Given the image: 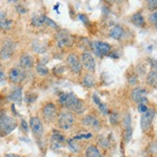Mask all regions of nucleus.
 Wrapping results in <instances>:
<instances>
[{"mask_svg":"<svg viewBox=\"0 0 157 157\" xmlns=\"http://www.w3.org/2000/svg\"><path fill=\"white\" fill-rule=\"evenodd\" d=\"M59 102L63 107L76 114H81L85 110L84 102L73 93H61L59 94Z\"/></svg>","mask_w":157,"mask_h":157,"instance_id":"f257e3e1","label":"nucleus"},{"mask_svg":"<svg viewBox=\"0 0 157 157\" xmlns=\"http://www.w3.org/2000/svg\"><path fill=\"white\" fill-rule=\"evenodd\" d=\"M17 127V121L7 115H0V132L10 134Z\"/></svg>","mask_w":157,"mask_h":157,"instance_id":"f03ea898","label":"nucleus"},{"mask_svg":"<svg viewBox=\"0 0 157 157\" xmlns=\"http://www.w3.org/2000/svg\"><path fill=\"white\" fill-rule=\"evenodd\" d=\"M74 124V116L71 112H62L58 117V125L63 130H69Z\"/></svg>","mask_w":157,"mask_h":157,"instance_id":"7ed1b4c3","label":"nucleus"},{"mask_svg":"<svg viewBox=\"0 0 157 157\" xmlns=\"http://www.w3.org/2000/svg\"><path fill=\"white\" fill-rule=\"evenodd\" d=\"M92 47L95 55H98L100 58L109 55V53L111 51V45L104 42H94Z\"/></svg>","mask_w":157,"mask_h":157,"instance_id":"20e7f679","label":"nucleus"},{"mask_svg":"<svg viewBox=\"0 0 157 157\" xmlns=\"http://www.w3.org/2000/svg\"><path fill=\"white\" fill-rule=\"evenodd\" d=\"M56 40H57V45L61 48L64 47H70L73 44V38L70 35L69 33L66 31H61L57 34L56 36Z\"/></svg>","mask_w":157,"mask_h":157,"instance_id":"39448f33","label":"nucleus"},{"mask_svg":"<svg viewBox=\"0 0 157 157\" xmlns=\"http://www.w3.org/2000/svg\"><path fill=\"white\" fill-rule=\"evenodd\" d=\"M67 65L70 70L75 74H78L82 71V63L79 61L76 54L71 53L67 58Z\"/></svg>","mask_w":157,"mask_h":157,"instance_id":"423d86ee","label":"nucleus"},{"mask_svg":"<svg viewBox=\"0 0 157 157\" xmlns=\"http://www.w3.org/2000/svg\"><path fill=\"white\" fill-rule=\"evenodd\" d=\"M81 63L85 69L91 72L95 71V61L92 54L89 51H84L81 55Z\"/></svg>","mask_w":157,"mask_h":157,"instance_id":"0eeeda50","label":"nucleus"},{"mask_svg":"<svg viewBox=\"0 0 157 157\" xmlns=\"http://www.w3.org/2000/svg\"><path fill=\"white\" fill-rule=\"evenodd\" d=\"M154 116H155V112L152 110V109H148L146 113H144L142 115V117H141V128L144 132L147 131L148 129L151 128L152 121L154 119Z\"/></svg>","mask_w":157,"mask_h":157,"instance_id":"6e6552de","label":"nucleus"},{"mask_svg":"<svg viewBox=\"0 0 157 157\" xmlns=\"http://www.w3.org/2000/svg\"><path fill=\"white\" fill-rule=\"evenodd\" d=\"M147 94V92L146 89L137 87L132 91L131 98L134 100V102H136L137 104H147V98L146 97Z\"/></svg>","mask_w":157,"mask_h":157,"instance_id":"1a4fd4ad","label":"nucleus"},{"mask_svg":"<svg viewBox=\"0 0 157 157\" xmlns=\"http://www.w3.org/2000/svg\"><path fill=\"white\" fill-rule=\"evenodd\" d=\"M25 77V71L22 69H19V67H13L9 72V79L13 84H20L24 81Z\"/></svg>","mask_w":157,"mask_h":157,"instance_id":"9d476101","label":"nucleus"},{"mask_svg":"<svg viewBox=\"0 0 157 157\" xmlns=\"http://www.w3.org/2000/svg\"><path fill=\"white\" fill-rule=\"evenodd\" d=\"M15 47L16 44L12 40H7L3 44L1 50H0V59L3 61L9 60L13 56V52H15Z\"/></svg>","mask_w":157,"mask_h":157,"instance_id":"9b49d317","label":"nucleus"},{"mask_svg":"<svg viewBox=\"0 0 157 157\" xmlns=\"http://www.w3.org/2000/svg\"><path fill=\"white\" fill-rule=\"evenodd\" d=\"M66 142L67 140L65 139V137L62 134H60L56 130H54L51 136V139H50V147L53 151H56V149L62 147L65 145Z\"/></svg>","mask_w":157,"mask_h":157,"instance_id":"f8f14e48","label":"nucleus"},{"mask_svg":"<svg viewBox=\"0 0 157 157\" xmlns=\"http://www.w3.org/2000/svg\"><path fill=\"white\" fill-rule=\"evenodd\" d=\"M43 115L46 121H52L57 118V108L51 102L47 103L43 108Z\"/></svg>","mask_w":157,"mask_h":157,"instance_id":"ddd939ff","label":"nucleus"},{"mask_svg":"<svg viewBox=\"0 0 157 157\" xmlns=\"http://www.w3.org/2000/svg\"><path fill=\"white\" fill-rule=\"evenodd\" d=\"M30 127L33 134L37 136V137H40L44 133V126L40 121L38 117H32L30 119Z\"/></svg>","mask_w":157,"mask_h":157,"instance_id":"4468645a","label":"nucleus"},{"mask_svg":"<svg viewBox=\"0 0 157 157\" xmlns=\"http://www.w3.org/2000/svg\"><path fill=\"white\" fill-rule=\"evenodd\" d=\"M83 124L86 127L92 128L94 130H99L100 129V122L93 115H88L83 119Z\"/></svg>","mask_w":157,"mask_h":157,"instance_id":"2eb2a0df","label":"nucleus"},{"mask_svg":"<svg viewBox=\"0 0 157 157\" xmlns=\"http://www.w3.org/2000/svg\"><path fill=\"white\" fill-rule=\"evenodd\" d=\"M8 98L11 101L15 102V103H17V104L21 103V99H22V89H21V87L13 88L11 91V93L9 94Z\"/></svg>","mask_w":157,"mask_h":157,"instance_id":"dca6fc26","label":"nucleus"},{"mask_svg":"<svg viewBox=\"0 0 157 157\" xmlns=\"http://www.w3.org/2000/svg\"><path fill=\"white\" fill-rule=\"evenodd\" d=\"M19 66L22 70H30L34 66V59L29 54H24L19 59Z\"/></svg>","mask_w":157,"mask_h":157,"instance_id":"f3484780","label":"nucleus"},{"mask_svg":"<svg viewBox=\"0 0 157 157\" xmlns=\"http://www.w3.org/2000/svg\"><path fill=\"white\" fill-rule=\"evenodd\" d=\"M124 28H122L121 26L120 25H115L112 27V29L110 30V33H109V35H110V37L114 40H121L122 38V36H124Z\"/></svg>","mask_w":157,"mask_h":157,"instance_id":"a211bd4d","label":"nucleus"},{"mask_svg":"<svg viewBox=\"0 0 157 157\" xmlns=\"http://www.w3.org/2000/svg\"><path fill=\"white\" fill-rule=\"evenodd\" d=\"M45 17L44 15H34L31 18V23L35 27H40L45 24Z\"/></svg>","mask_w":157,"mask_h":157,"instance_id":"6ab92c4d","label":"nucleus"},{"mask_svg":"<svg viewBox=\"0 0 157 157\" xmlns=\"http://www.w3.org/2000/svg\"><path fill=\"white\" fill-rule=\"evenodd\" d=\"M132 23L137 27H143L145 25V18L141 13H136L131 17Z\"/></svg>","mask_w":157,"mask_h":157,"instance_id":"aec40b11","label":"nucleus"},{"mask_svg":"<svg viewBox=\"0 0 157 157\" xmlns=\"http://www.w3.org/2000/svg\"><path fill=\"white\" fill-rule=\"evenodd\" d=\"M86 157H102L99 149L95 146H89L85 152Z\"/></svg>","mask_w":157,"mask_h":157,"instance_id":"412c9836","label":"nucleus"},{"mask_svg":"<svg viewBox=\"0 0 157 157\" xmlns=\"http://www.w3.org/2000/svg\"><path fill=\"white\" fill-rule=\"evenodd\" d=\"M147 82L149 86L157 88V71H149L147 76Z\"/></svg>","mask_w":157,"mask_h":157,"instance_id":"4be33fe9","label":"nucleus"},{"mask_svg":"<svg viewBox=\"0 0 157 157\" xmlns=\"http://www.w3.org/2000/svg\"><path fill=\"white\" fill-rule=\"evenodd\" d=\"M93 99H94V103L98 106L99 111H100L102 114H103V115H108L109 111H108V108H107V106H106L104 103H102L101 100L99 99V98L98 97L97 94H94Z\"/></svg>","mask_w":157,"mask_h":157,"instance_id":"5701e85b","label":"nucleus"},{"mask_svg":"<svg viewBox=\"0 0 157 157\" xmlns=\"http://www.w3.org/2000/svg\"><path fill=\"white\" fill-rule=\"evenodd\" d=\"M32 47H33V50L35 52H37V53H39V54H44L46 51L45 45L43 44L42 43L38 42V40H35V42L33 43Z\"/></svg>","mask_w":157,"mask_h":157,"instance_id":"b1692460","label":"nucleus"},{"mask_svg":"<svg viewBox=\"0 0 157 157\" xmlns=\"http://www.w3.org/2000/svg\"><path fill=\"white\" fill-rule=\"evenodd\" d=\"M36 70H37V72L40 74V75H42V76H45L48 74L49 71L48 69L45 67V65H43V64H39L36 67Z\"/></svg>","mask_w":157,"mask_h":157,"instance_id":"393cba45","label":"nucleus"},{"mask_svg":"<svg viewBox=\"0 0 157 157\" xmlns=\"http://www.w3.org/2000/svg\"><path fill=\"white\" fill-rule=\"evenodd\" d=\"M83 84L87 88H92L94 85V79L93 78L92 75H90V74H87L83 79Z\"/></svg>","mask_w":157,"mask_h":157,"instance_id":"a878e982","label":"nucleus"},{"mask_svg":"<svg viewBox=\"0 0 157 157\" xmlns=\"http://www.w3.org/2000/svg\"><path fill=\"white\" fill-rule=\"evenodd\" d=\"M66 143L67 144V146H69V147L71 148V151H73V152H77V151H79V147L77 146L76 142L74 141L73 139L67 140Z\"/></svg>","mask_w":157,"mask_h":157,"instance_id":"bb28decb","label":"nucleus"},{"mask_svg":"<svg viewBox=\"0 0 157 157\" xmlns=\"http://www.w3.org/2000/svg\"><path fill=\"white\" fill-rule=\"evenodd\" d=\"M13 26V20L11 19H5L3 21L0 22V28L3 30H9Z\"/></svg>","mask_w":157,"mask_h":157,"instance_id":"cd10ccee","label":"nucleus"},{"mask_svg":"<svg viewBox=\"0 0 157 157\" xmlns=\"http://www.w3.org/2000/svg\"><path fill=\"white\" fill-rule=\"evenodd\" d=\"M131 137H132V129H131V127L125 128L124 129V138L125 142L128 143L129 141L131 140Z\"/></svg>","mask_w":157,"mask_h":157,"instance_id":"c85d7f7f","label":"nucleus"},{"mask_svg":"<svg viewBox=\"0 0 157 157\" xmlns=\"http://www.w3.org/2000/svg\"><path fill=\"white\" fill-rule=\"evenodd\" d=\"M147 8L149 11L157 10V0H147Z\"/></svg>","mask_w":157,"mask_h":157,"instance_id":"c756f323","label":"nucleus"},{"mask_svg":"<svg viewBox=\"0 0 157 157\" xmlns=\"http://www.w3.org/2000/svg\"><path fill=\"white\" fill-rule=\"evenodd\" d=\"M122 124L124 126V129L128 128V127H131V118H130V115L129 114L125 115V117L124 118V121H122Z\"/></svg>","mask_w":157,"mask_h":157,"instance_id":"7c9ffc66","label":"nucleus"},{"mask_svg":"<svg viewBox=\"0 0 157 157\" xmlns=\"http://www.w3.org/2000/svg\"><path fill=\"white\" fill-rule=\"evenodd\" d=\"M109 120H110V122H111V124H112L113 125L117 124L118 122H119V115H118L117 113L113 112V113L110 115V118H109Z\"/></svg>","mask_w":157,"mask_h":157,"instance_id":"2f4dec72","label":"nucleus"},{"mask_svg":"<svg viewBox=\"0 0 157 157\" xmlns=\"http://www.w3.org/2000/svg\"><path fill=\"white\" fill-rule=\"evenodd\" d=\"M92 133H87V134H79L73 137V140H81V139H90L92 138Z\"/></svg>","mask_w":157,"mask_h":157,"instance_id":"473e14b6","label":"nucleus"},{"mask_svg":"<svg viewBox=\"0 0 157 157\" xmlns=\"http://www.w3.org/2000/svg\"><path fill=\"white\" fill-rule=\"evenodd\" d=\"M45 25H48L49 27H52L54 29H58V25L53 21L52 19H50L49 17H45Z\"/></svg>","mask_w":157,"mask_h":157,"instance_id":"72a5a7b5","label":"nucleus"},{"mask_svg":"<svg viewBox=\"0 0 157 157\" xmlns=\"http://www.w3.org/2000/svg\"><path fill=\"white\" fill-rule=\"evenodd\" d=\"M138 82V76L136 74H132L131 76L128 77V83L130 85H136Z\"/></svg>","mask_w":157,"mask_h":157,"instance_id":"f704fd0d","label":"nucleus"},{"mask_svg":"<svg viewBox=\"0 0 157 157\" xmlns=\"http://www.w3.org/2000/svg\"><path fill=\"white\" fill-rule=\"evenodd\" d=\"M151 21L154 24L155 28H156V30H157V11L154 12V13H152V15L151 16Z\"/></svg>","mask_w":157,"mask_h":157,"instance_id":"c9c22d12","label":"nucleus"},{"mask_svg":"<svg viewBox=\"0 0 157 157\" xmlns=\"http://www.w3.org/2000/svg\"><path fill=\"white\" fill-rule=\"evenodd\" d=\"M147 110H148V108H147V104H139V106H138V111H139L140 113L144 114V113H146Z\"/></svg>","mask_w":157,"mask_h":157,"instance_id":"e433bc0d","label":"nucleus"},{"mask_svg":"<svg viewBox=\"0 0 157 157\" xmlns=\"http://www.w3.org/2000/svg\"><path fill=\"white\" fill-rule=\"evenodd\" d=\"M16 9H17V12L19 13H21V15H23V13H25L27 12L26 8H24V7L22 5H17L16 7Z\"/></svg>","mask_w":157,"mask_h":157,"instance_id":"4c0bfd02","label":"nucleus"},{"mask_svg":"<svg viewBox=\"0 0 157 157\" xmlns=\"http://www.w3.org/2000/svg\"><path fill=\"white\" fill-rule=\"evenodd\" d=\"M78 17H79V19H80L81 21L83 22L84 24H88V23H89V18H88L85 15H82V13H80V15H78Z\"/></svg>","mask_w":157,"mask_h":157,"instance_id":"58836bf2","label":"nucleus"},{"mask_svg":"<svg viewBox=\"0 0 157 157\" xmlns=\"http://www.w3.org/2000/svg\"><path fill=\"white\" fill-rule=\"evenodd\" d=\"M6 80V75H5V72L0 71V85H2Z\"/></svg>","mask_w":157,"mask_h":157,"instance_id":"ea45409f","label":"nucleus"},{"mask_svg":"<svg viewBox=\"0 0 157 157\" xmlns=\"http://www.w3.org/2000/svg\"><path fill=\"white\" fill-rule=\"evenodd\" d=\"M21 128L23 129L24 132H28V124H27V122L24 120L21 121Z\"/></svg>","mask_w":157,"mask_h":157,"instance_id":"a19ab883","label":"nucleus"},{"mask_svg":"<svg viewBox=\"0 0 157 157\" xmlns=\"http://www.w3.org/2000/svg\"><path fill=\"white\" fill-rule=\"evenodd\" d=\"M151 66L153 67V71H157V60H151Z\"/></svg>","mask_w":157,"mask_h":157,"instance_id":"79ce46f5","label":"nucleus"},{"mask_svg":"<svg viewBox=\"0 0 157 157\" xmlns=\"http://www.w3.org/2000/svg\"><path fill=\"white\" fill-rule=\"evenodd\" d=\"M7 19V16L4 12H0V22L3 21V20Z\"/></svg>","mask_w":157,"mask_h":157,"instance_id":"37998d69","label":"nucleus"},{"mask_svg":"<svg viewBox=\"0 0 157 157\" xmlns=\"http://www.w3.org/2000/svg\"><path fill=\"white\" fill-rule=\"evenodd\" d=\"M4 157H20V156L19 155H17V154H7Z\"/></svg>","mask_w":157,"mask_h":157,"instance_id":"c03bdc74","label":"nucleus"},{"mask_svg":"<svg viewBox=\"0 0 157 157\" xmlns=\"http://www.w3.org/2000/svg\"><path fill=\"white\" fill-rule=\"evenodd\" d=\"M18 1V0H8L9 3H17Z\"/></svg>","mask_w":157,"mask_h":157,"instance_id":"a18cd8bd","label":"nucleus"},{"mask_svg":"<svg viewBox=\"0 0 157 157\" xmlns=\"http://www.w3.org/2000/svg\"><path fill=\"white\" fill-rule=\"evenodd\" d=\"M114 1H116V2H121V0H114Z\"/></svg>","mask_w":157,"mask_h":157,"instance_id":"49530a36","label":"nucleus"}]
</instances>
